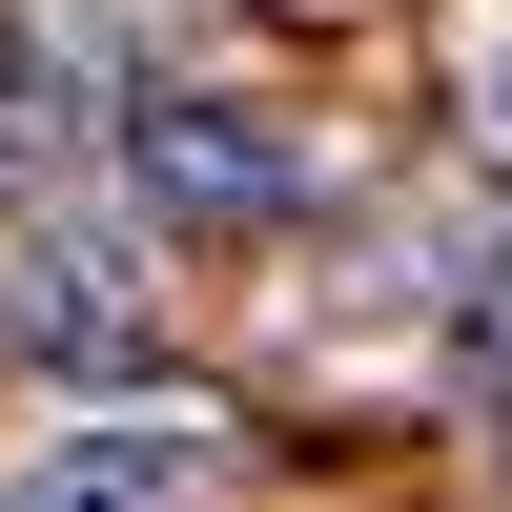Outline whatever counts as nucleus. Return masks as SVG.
<instances>
[{
    "mask_svg": "<svg viewBox=\"0 0 512 512\" xmlns=\"http://www.w3.org/2000/svg\"><path fill=\"white\" fill-rule=\"evenodd\" d=\"M205 492H226L205 410H62L0 451V512H205Z\"/></svg>",
    "mask_w": 512,
    "mask_h": 512,
    "instance_id": "nucleus-1",
    "label": "nucleus"
},
{
    "mask_svg": "<svg viewBox=\"0 0 512 512\" xmlns=\"http://www.w3.org/2000/svg\"><path fill=\"white\" fill-rule=\"evenodd\" d=\"M123 185H144L164 226H287V205H308V144H287L267 103H123Z\"/></svg>",
    "mask_w": 512,
    "mask_h": 512,
    "instance_id": "nucleus-2",
    "label": "nucleus"
},
{
    "mask_svg": "<svg viewBox=\"0 0 512 512\" xmlns=\"http://www.w3.org/2000/svg\"><path fill=\"white\" fill-rule=\"evenodd\" d=\"M21 349L41 369H103L123 349V246H41V267H21Z\"/></svg>",
    "mask_w": 512,
    "mask_h": 512,
    "instance_id": "nucleus-3",
    "label": "nucleus"
},
{
    "mask_svg": "<svg viewBox=\"0 0 512 512\" xmlns=\"http://www.w3.org/2000/svg\"><path fill=\"white\" fill-rule=\"evenodd\" d=\"M451 369H472V390H512V287H472V308H451Z\"/></svg>",
    "mask_w": 512,
    "mask_h": 512,
    "instance_id": "nucleus-4",
    "label": "nucleus"
},
{
    "mask_svg": "<svg viewBox=\"0 0 512 512\" xmlns=\"http://www.w3.org/2000/svg\"><path fill=\"white\" fill-rule=\"evenodd\" d=\"M267 21H328V0H267Z\"/></svg>",
    "mask_w": 512,
    "mask_h": 512,
    "instance_id": "nucleus-5",
    "label": "nucleus"
},
{
    "mask_svg": "<svg viewBox=\"0 0 512 512\" xmlns=\"http://www.w3.org/2000/svg\"><path fill=\"white\" fill-rule=\"evenodd\" d=\"M492 123H512V62H492Z\"/></svg>",
    "mask_w": 512,
    "mask_h": 512,
    "instance_id": "nucleus-6",
    "label": "nucleus"
}]
</instances>
